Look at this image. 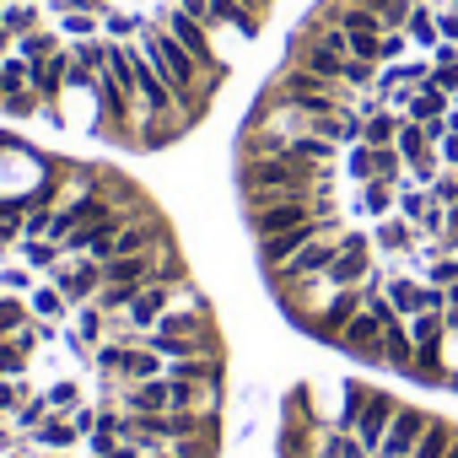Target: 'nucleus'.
I'll list each match as a JSON object with an SVG mask.
<instances>
[{
  "label": "nucleus",
  "instance_id": "nucleus-3",
  "mask_svg": "<svg viewBox=\"0 0 458 458\" xmlns=\"http://www.w3.org/2000/svg\"><path fill=\"white\" fill-rule=\"evenodd\" d=\"M313 216H318V194H281V199L249 210V233H254V243H259V238H276V233L302 226V221H313Z\"/></svg>",
  "mask_w": 458,
  "mask_h": 458
},
{
  "label": "nucleus",
  "instance_id": "nucleus-55",
  "mask_svg": "<svg viewBox=\"0 0 458 458\" xmlns=\"http://www.w3.org/2000/svg\"><path fill=\"white\" fill-rule=\"evenodd\" d=\"M0 6H17V0H0Z\"/></svg>",
  "mask_w": 458,
  "mask_h": 458
},
{
  "label": "nucleus",
  "instance_id": "nucleus-47",
  "mask_svg": "<svg viewBox=\"0 0 458 458\" xmlns=\"http://www.w3.org/2000/svg\"><path fill=\"white\" fill-rule=\"evenodd\" d=\"M437 157H442V167H453V173H458V135H447V140L437 146Z\"/></svg>",
  "mask_w": 458,
  "mask_h": 458
},
{
  "label": "nucleus",
  "instance_id": "nucleus-7",
  "mask_svg": "<svg viewBox=\"0 0 458 458\" xmlns=\"http://www.w3.org/2000/svg\"><path fill=\"white\" fill-rule=\"evenodd\" d=\"M173 238H167V226L151 216V210H135V216H124V226L114 233V259H124V254H157V249H167Z\"/></svg>",
  "mask_w": 458,
  "mask_h": 458
},
{
  "label": "nucleus",
  "instance_id": "nucleus-1",
  "mask_svg": "<svg viewBox=\"0 0 458 458\" xmlns=\"http://www.w3.org/2000/svg\"><path fill=\"white\" fill-rule=\"evenodd\" d=\"M238 189H243V210L254 205H270L281 194H318V189H335V173L318 167V162H302L292 151L281 157H249L238 167Z\"/></svg>",
  "mask_w": 458,
  "mask_h": 458
},
{
  "label": "nucleus",
  "instance_id": "nucleus-5",
  "mask_svg": "<svg viewBox=\"0 0 458 458\" xmlns=\"http://www.w3.org/2000/svg\"><path fill=\"white\" fill-rule=\"evenodd\" d=\"M345 238V233H340ZM340 238H313L308 249H297L281 270H270V286L276 292H292V286H302V281H318L335 259H340Z\"/></svg>",
  "mask_w": 458,
  "mask_h": 458
},
{
  "label": "nucleus",
  "instance_id": "nucleus-18",
  "mask_svg": "<svg viewBox=\"0 0 458 458\" xmlns=\"http://www.w3.org/2000/svg\"><path fill=\"white\" fill-rule=\"evenodd\" d=\"M22 265L55 276V270L65 265V243H55V238H22Z\"/></svg>",
  "mask_w": 458,
  "mask_h": 458
},
{
  "label": "nucleus",
  "instance_id": "nucleus-35",
  "mask_svg": "<svg viewBox=\"0 0 458 458\" xmlns=\"http://www.w3.org/2000/svg\"><path fill=\"white\" fill-rule=\"evenodd\" d=\"M0 114H6V119H33V114H44V98L33 87H22V92H12L6 103H0Z\"/></svg>",
  "mask_w": 458,
  "mask_h": 458
},
{
  "label": "nucleus",
  "instance_id": "nucleus-42",
  "mask_svg": "<svg viewBox=\"0 0 458 458\" xmlns=\"http://www.w3.org/2000/svg\"><path fill=\"white\" fill-rule=\"evenodd\" d=\"M0 292H17V297H33V270H0Z\"/></svg>",
  "mask_w": 458,
  "mask_h": 458
},
{
  "label": "nucleus",
  "instance_id": "nucleus-52",
  "mask_svg": "<svg viewBox=\"0 0 458 458\" xmlns=\"http://www.w3.org/2000/svg\"><path fill=\"white\" fill-rule=\"evenodd\" d=\"M453 226H458V205H447V233H453Z\"/></svg>",
  "mask_w": 458,
  "mask_h": 458
},
{
  "label": "nucleus",
  "instance_id": "nucleus-56",
  "mask_svg": "<svg viewBox=\"0 0 458 458\" xmlns=\"http://www.w3.org/2000/svg\"><path fill=\"white\" fill-rule=\"evenodd\" d=\"M453 108H458V92H453Z\"/></svg>",
  "mask_w": 458,
  "mask_h": 458
},
{
  "label": "nucleus",
  "instance_id": "nucleus-23",
  "mask_svg": "<svg viewBox=\"0 0 458 458\" xmlns=\"http://www.w3.org/2000/svg\"><path fill=\"white\" fill-rule=\"evenodd\" d=\"M383 297L394 302L399 318H415V313H420V281H410V276H388V281H383Z\"/></svg>",
  "mask_w": 458,
  "mask_h": 458
},
{
  "label": "nucleus",
  "instance_id": "nucleus-9",
  "mask_svg": "<svg viewBox=\"0 0 458 458\" xmlns=\"http://www.w3.org/2000/svg\"><path fill=\"white\" fill-rule=\"evenodd\" d=\"M383 340H388V324H383L372 308H361V313L345 324V335H340V351L361 356L367 367H383Z\"/></svg>",
  "mask_w": 458,
  "mask_h": 458
},
{
  "label": "nucleus",
  "instance_id": "nucleus-49",
  "mask_svg": "<svg viewBox=\"0 0 458 458\" xmlns=\"http://www.w3.org/2000/svg\"><path fill=\"white\" fill-rule=\"evenodd\" d=\"M442 249H447V254H458V226H453V233H442Z\"/></svg>",
  "mask_w": 458,
  "mask_h": 458
},
{
  "label": "nucleus",
  "instance_id": "nucleus-14",
  "mask_svg": "<svg viewBox=\"0 0 458 458\" xmlns=\"http://www.w3.org/2000/svg\"><path fill=\"white\" fill-rule=\"evenodd\" d=\"M415 238H420V233H415V226H410L399 210H394V216H383V221L372 226V243H377V249H388V254H404V249H415Z\"/></svg>",
  "mask_w": 458,
  "mask_h": 458
},
{
  "label": "nucleus",
  "instance_id": "nucleus-39",
  "mask_svg": "<svg viewBox=\"0 0 458 458\" xmlns=\"http://www.w3.org/2000/svg\"><path fill=\"white\" fill-rule=\"evenodd\" d=\"M28 399V383L22 377H0V415H17Z\"/></svg>",
  "mask_w": 458,
  "mask_h": 458
},
{
  "label": "nucleus",
  "instance_id": "nucleus-50",
  "mask_svg": "<svg viewBox=\"0 0 458 458\" xmlns=\"http://www.w3.org/2000/svg\"><path fill=\"white\" fill-rule=\"evenodd\" d=\"M243 6H249V12H259V17H265V12H270V0H243Z\"/></svg>",
  "mask_w": 458,
  "mask_h": 458
},
{
  "label": "nucleus",
  "instance_id": "nucleus-22",
  "mask_svg": "<svg viewBox=\"0 0 458 458\" xmlns=\"http://www.w3.org/2000/svg\"><path fill=\"white\" fill-rule=\"evenodd\" d=\"M71 60H76V76L98 81V76L108 71V38H81V44L71 49Z\"/></svg>",
  "mask_w": 458,
  "mask_h": 458
},
{
  "label": "nucleus",
  "instance_id": "nucleus-46",
  "mask_svg": "<svg viewBox=\"0 0 458 458\" xmlns=\"http://www.w3.org/2000/svg\"><path fill=\"white\" fill-rule=\"evenodd\" d=\"M55 12H98V17H108V0H55Z\"/></svg>",
  "mask_w": 458,
  "mask_h": 458
},
{
  "label": "nucleus",
  "instance_id": "nucleus-13",
  "mask_svg": "<svg viewBox=\"0 0 458 458\" xmlns=\"http://www.w3.org/2000/svg\"><path fill=\"white\" fill-rule=\"evenodd\" d=\"M124 383H151V377H167V356H157L151 345H130L124 351Z\"/></svg>",
  "mask_w": 458,
  "mask_h": 458
},
{
  "label": "nucleus",
  "instance_id": "nucleus-43",
  "mask_svg": "<svg viewBox=\"0 0 458 458\" xmlns=\"http://www.w3.org/2000/svg\"><path fill=\"white\" fill-rule=\"evenodd\" d=\"M98 420H103V410H92V404H76V410H71V426L81 431V442L98 431Z\"/></svg>",
  "mask_w": 458,
  "mask_h": 458
},
{
  "label": "nucleus",
  "instance_id": "nucleus-58",
  "mask_svg": "<svg viewBox=\"0 0 458 458\" xmlns=\"http://www.w3.org/2000/svg\"><path fill=\"white\" fill-rule=\"evenodd\" d=\"M453 6H458V0H453Z\"/></svg>",
  "mask_w": 458,
  "mask_h": 458
},
{
  "label": "nucleus",
  "instance_id": "nucleus-30",
  "mask_svg": "<svg viewBox=\"0 0 458 458\" xmlns=\"http://www.w3.org/2000/svg\"><path fill=\"white\" fill-rule=\"evenodd\" d=\"M98 28H103V17L98 12H60V38H98Z\"/></svg>",
  "mask_w": 458,
  "mask_h": 458
},
{
  "label": "nucleus",
  "instance_id": "nucleus-44",
  "mask_svg": "<svg viewBox=\"0 0 458 458\" xmlns=\"http://www.w3.org/2000/svg\"><path fill=\"white\" fill-rule=\"evenodd\" d=\"M140 453H146V447H140L135 437H119V442H108V447H103V453H92V458H140Z\"/></svg>",
  "mask_w": 458,
  "mask_h": 458
},
{
  "label": "nucleus",
  "instance_id": "nucleus-36",
  "mask_svg": "<svg viewBox=\"0 0 458 458\" xmlns=\"http://www.w3.org/2000/svg\"><path fill=\"white\" fill-rule=\"evenodd\" d=\"M426 210H431V194H426V189H410V183H404V189H399V216H404L410 226H420V216H426Z\"/></svg>",
  "mask_w": 458,
  "mask_h": 458
},
{
  "label": "nucleus",
  "instance_id": "nucleus-27",
  "mask_svg": "<svg viewBox=\"0 0 458 458\" xmlns=\"http://www.w3.org/2000/svg\"><path fill=\"white\" fill-rule=\"evenodd\" d=\"M453 437H458V431H453L447 420H437V415H431V426H426V437L415 442V453H410V458H447Z\"/></svg>",
  "mask_w": 458,
  "mask_h": 458
},
{
  "label": "nucleus",
  "instance_id": "nucleus-32",
  "mask_svg": "<svg viewBox=\"0 0 458 458\" xmlns=\"http://www.w3.org/2000/svg\"><path fill=\"white\" fill-rule=\"evenodd\" d=\"M394 146H399V157H404V162H415L420 151H437V146L426 140V124H420V119H404V130H399V140H394Z\"/></svg>",
  "mask_w": 458,
  "mask_h": 458
},
{
  "label": "nucleus",
  "instance_id": "nucleus-11",
  "mask_svg": "<svg viewBox=\"0 0 458 458\" xmlns=\"http://www.w3.org/2000/svg\"><path fill=\"white\" fill-rule=\"evenodd\" d=\"M130 415H167L173 410V388L167 377H151V383H124V399H119Z\"/></svg>",
  "mask_w": 458,
  "mask_h": 458
},
{
  "label": "nucleus",
  "instance_id": "nucleus-24",
  "mask_svg": "<svg viewBox=\"0 0 458 458\" xmlns=\"http://www.w3.org/2000/svg\"><path fill=\"white\" fill-rule=\"evenodd\" d=\"M351 6L383 17V33H404V22H410V12H415V0H351Z\"/></svg>",
  "mask_w": 458,
  "mask_h": 458
},
{
  "label": "nucleus",
  "instance_id": "nucleus-54",
  "mask_svg": "<svg viewBox=\"0 0 458 458\" xmlns=\"http://www.w3.org/2000/svg\"><path fill=\"white\" fill-rule=\"evenodd\" d=\"M6 458H22V453H17V447H12V453H6Z\"/></svg>",
  "mask_w": 458,
  "mask_h": 458
},
{
  "label": "nucleus",
  "instance_id": "nucleus-40",
  "mask_svg": "<svg viewBox=\"0 0 458 458\" xmlns=\"http://www.w3.org/2000/svg\"><path fill=\"white\" fill-rule=\"evenodd\" d=\"M351 38V55L356 60H372L377 65V49H383V33H345Z\"/></svg>",
  "mask_w": 458,
  "mask_h": 458
},
{
  "label": "nucleus",
  "instance_id": "nucleus-53",
  "mask_svg": "<svg viewBox=\"0 0 458 458\" xmlns=\"http://www.w3.org/2000/svg\"><path fill=\"white\" fill-rule=\"evenodd\" d=\"M447 458H458V437H453V447H447Z\"/></svg>",
  "mask_w": 458,
  "mask_h": 458
},
{
  "label": "nucleus",
  "instance_id": "nucleus-17",
  "mask_svg": "<svg viewBox=\"0 0 458 458\" xmlns=\"http://www.w3.org/2000/svg\"><path fill=\"white\" fill-rule=\"evenodd\" d=\"M28 442H38L44 453H71V442H81V431L71 426V415H49V420H44Z\"/></svg>",
  "mask_w": 458,
  "mask_h": 458
},
{
  "label": "nucleus",
  "instance_id": "nucleus-41",
  "mask_svg": "<svg viewBox=\"0 0 458 458\" xmlns=\"http://www.w3.org/2000/svg\"><path fill=\"white\" fill-rule=\"evenodd\" d=\"M410 49V33H383V49H377V65H399Z\"/></svg>",
  "mask_w": 458,
  "mask_h": 458
},
{
  "label": "nucleus",
  "instance_id": "nucleus-6",
  "mask_svg": "<svg viewBox=\"0 0 458 458\" xmlns=\"http://www.w3.org/2000/svg\"><path fill=\"white\" fill-rule=\"evenodd\" d=\"M345 173L356 183L383 178V183L404 189V157H399V146H367V140H356V146H345Z\"/></svg>",
  "mask_w": 458,
  "mask_h": 458
},
{
  "label": "nucleus",
  "instance_id": "nucleus-8",
  "mask_svg": "<svg viewBox=\"0 0 458 458\" xmlns=\"http://www.w3.org/2000/svg\"><path fill=\"white\" fill-rule=\"evenodd\" d=\"M372 281V254H367V238L361 233H345L340 238V259L324 270V286L340 292V286H367Z\"/></svg>",
  "mask_w": 458,
  "mask_h": 458
},
{
  "label": "nucleus",
  "instance_id": "nucleus-28",
  "mask_svg": "<svg viewBox=\"0 0 458 458\" xmlns=\"http://www.w3.org/2000/svg\"><path fill=\"white\" fill-rule=\"evenodd\" d=\"M404 33H410V44H420V49H437V44H442V38H437V12L420 6V0H415V12H410Z\"/></svg>",
  "mask_w": 458,
  "mask_h": 458
},
{
  "label": "nucleus",
  "instance_id": "nucleus-2",
  "mask_svg": "<svg viewBox=\"0 0 458 458\" xmlns=\"http://www.w3.org/2000/svg\"><path fill=\"white\" fill-rule=\"evenodd\" d=\"M270 92L286 98V103H297L302 114H329V108H340V103H356V92H351L345 81H324V76H313V71H302V65H292Z\"/></svg>",
  "mask_w": 458,
  "mask_h": 458
},
{
  "label": "nucleus",
  "instance_id": "nucleus-51",
  "mask_svg": "<svg viewBox=\"0 0 458 458\" xmlns=\"http://www.w3.org/2000/svg\"><path fill=\"white\" fill-rule=\"evenodd\" d=\"M447 135H458V108H447Z\"/></svg>",
  "mask_w": 458,
  "mask_h": 458
},
{
  "label": "nucleus",
  "instance_id": "nucleus-25",
  "mask_svg": "<svg viewBox=\"0 0 458 458\" xmlns=\"http://www.w3.org/2000/svg\"><path fill=\"white\" fill-rule=\"evenodd\" d=\"M28 324H33V302L17 297V292H0V340H12V335L28 329Z\"/></svg>",
  "mask_w": 458,
  "mask_h": 458
},
{
  "label": "nucleus",
  "instance_id": "nucleus-37",
  "mask_svg": "<svg viewBox=\"0 0 458 458\" xmlns=\"http://www.w3.org/2000/svg\"><path fill=\"white\" fill-rule=\"evenodd\" d=\"M44 399H49V410H55V415H71V410L81 404V388L65 377V383H49V388H44Z\"/></svg>",
  "mask_w": 458,
  "mask_h": 458
},
{
  "label": "nucleus",
  "instance_id": "nucleus-12",
  "mask_svg": "<svg viewBox=\"0 0 458 458\" xmlns=\"http://www.w3.org/2000/svg\"><path fill=\"white\" fill-rule=\"evenodd\" d=\"M173 308V286H162V281H151V286H140L135 292V302L124 308V318L135 324V329H157V318Z\"/></svg>",
  "mask_w": 458,
  "mask_h": 458
},
{
  "label": "nucleus",
  "instance_id": "nucleus-38",
  "mask_svg": "<svg viewBox=\"0 0 458 458\" xmlns=\"http://www.w3.org/2000/svg\"><path fill=\"white\" fill-rule=\"evenodd\" d=\"M426 194H431V205H442V210H447V205H458V173H453V167H442V173L426 183Z\"/></svg>",
  "mask_w": 458,
  "mask_h": 458
},
{
  "label": "nucleus",
  "instance_id": "nucleus-21",
  "mask_svg": "<svg viewBox=\"0 0 458 458\" xmlns=\"http://www.w3.org/2000/svg\"><path fill=\"white\" fill-rule=\"evenodd\" d=\"M12 55H22L28 65H44L49 55H60V28H38V33H22Z\"/></svg>",
  "mask_w": 458,
  "mask_h": 458
},
{
  "label": "nucleus",
  "instance_id": "nucleus-45",
  "mask_svg": "<svg viewBox=\"0 0 458 458\" xmlns=\"http://www.w3.org/2000/svg\"><path fill=\"white\" fill-rule=\"evenodd\" d=\"M437 38H442V44H458V6L437 12Z\"/></svg>",
  "mask_w": 458,
  "mask_h": 458
},
{
  "label": "nucleus",
  "instance_id": "nucleus-31",
  "mask_svg": "<svg viewBox=\"0 0 458 458\" xmlns=\"http://www.w3.org/2000/svg\"><path fill=\"white\" fill-rule=\"evenodd\" d=\"M49 415H55V410H49V399H44V394H28V399H22V410H17L12 420H17V431H22V437H33Z\"/></svg>",
  "mask_w": 458,
  "mask_h": 458
},
{
  "label": "nucleus",
  "instance_id": "nucleus-33",
  "mask_svg": "<svg viewBox=\"0 0 458 458\" xmlns=\"http://www.w3.org/2000/svg\"><path fill=\"white\" fill-rule=\"evenodd\" d=\"M103 28H108V38H114V44H135L146 22H140L135 12H108V17H103Z\"/></svg>",
  "mask_w": 458,
  "mask_h": 458
},
{
  "label": "nucleus",
  "instance_id": "nucleus-10",
  "mask_svg": "<svg viewBox=\"0 0 458 458\" xmlns=\"http://www.w3.org/2000/svg\"><path fill=\"white\" fill-rule=\"evenodd\" d=\"M426 426H431V415H426V410L399 404V410H394V420H388V437H383V447H377L372 458H410V453H415V442L426 437Z\"/></svg>",
  "mask_w": 458,
  "mask_h": 458
},
{
  "label": "nucleus",
  "instance_id": "nucleus-34",
  "mask_svg": "<svg viewBox=\"0 0 458 458\" xmlns=\"http://www.w3.org/2000/svg\"><path fill=\"white\" fill-rule=\"evenodd\" d=\"M340 81H345L351 92H372V87H377V65L351 55V60H345V71H340Z\"/></svg>",
  "mask_w": 458,
  "mask_h": 458
},
{
  "label": "nucleus",
  "instance_id": "nucleus-29",
  "mask_svg": "<svg viewBox=\"0 0 458 458\" xmlns=\"http://www.w3.org/2000/svg\"><path fill=\"white\" fill-rule=\"evenodd\" d=\"M410 324V340H415V351H437L442 345V313H415V318H404Z\"/></svg>",
  "mask_w": 458,
  "mask_h": 458
},
{
  "label": "nucleus",
  "instance_id": "nucleus-48",
  "mask_svg": "<svg viewBox=\"0 0 458 458\" xmlns=\"http://www.w3.org/2000/svg\"><path fill=\"white\" fill-rule=\"evenodd\" d=\"M173 6H178V12H189V17H199V22L210 17V12H205V0H173Z\"/></svg>",
  "mask_w": 458,
  "mask_h": 458
},
{
  "label": "nucleus",
  "instance_id": "nucleus-57",
  "mask_svg": "<svg viewBox=\"0 0 458 458\" xmlns=\"http://www.w3.org/2000/svg\"><path fill=\"white\" fill-rule=\"evenodd\" d=\"M49 458H60V453H49Z\"/></svg>",
  "mask_w": 458,
  "mask_h": 458
},
{
  "label": "nucleus",
  "instance_id": "nucleus-26",
  "mask_svg": "<svg viewBox=\"0 0 458 458\" xmlns=\"http://www.w3.org/2000/svg\"><path fill=\"white\" fill-rule=\"evenodd\" d=\"M33 318H49V324H65V313H71V302H65V292L49 281V286H33Z\"/></svg>",
  "mask_w": 458,
  "mask_h": 458
},
{
  "label": "nucleus",
  "instance_id": "nucleus-19",
  "mask_svg": "<svg viewBox=\"0 0 458 458\" xmlns=\"http://www.w3.org/2000/svg\"><path fill=\"white\" fill-rule=\"evenodd\" d=\"M167 453H173V458H216V453H221V431H216V426H205V431L173 437V442H167Z\"/></svg>",
  "mask_w": 458,
  "mask_h": 458
},
{
  "label": "nucleus",
  "instance_id": "nucleus-15",
  "mask_svg": "<svg viewBox=\"0 0 458 458\" xmlns=\"http://www.w3.org/2000/svg\"><path fill=\"white\" fill-rule=\"evenodd\" d=\"M399 130H404V114H399V108H377V114L361 119V140H367V146H394Z\"/></svg>",
  "mask_w": 458,
  "mask_h": 458
},
{
  "label": "nucleus",
  "instance_id": "nucleus-4",
  "mask_svg": "<svg viewBox=\"0 0 458 458\" xmlns=\"http://www.w3.org/2000/svg\"><path fill=\"white\" fill-rule=\"evenodd\" d=\"M394 410H399V399H394V394H361V388H356L345 431H351V437H356L367 453H377V447H383V437H388V420H394Z\"/></svg>",
  "mask_w": 458,
  "mask_h": 458
},
{
  "label": "nucleus",
  "instance_id": "nucleus-20",
  "mask_svg": "<svg viewBox=\"0 0 458 458\" xmlns=\"http://www.w3.org/2000/svg\"><path fill=\"white\" fill-rule=\"evenodd\" d=\"M0 28H6L12 38H22V33H38V28H44L38 0H17V6H0Z\"/></svg>",
  "mask_w": 458,
  "mask_h": 458
},
{
  "label": "nucleus",
  "instance_id": "nucleus-59",
  "mask_svg": "<svg viewBox=\"0 0 458 458\" xmlns=\"http://www.w3.org/2000/svg\"><path fill=\"white\" fill-rule=\"evenodd\" d=\"M0 60H6V55H0Z\"/></svg>",
  "mask_w": 458,
  "mask_h": 458
},
{
  "label": "nucleus",
  "instance_id": "nucleus-16",
  "mask_svg": "<svg viewBox=\"0 0 458 458\" xmlns=\"http://www.w3.org/2000/svg\"><path fill=\"white\" fill-rule=\"evenodd\" d=\"M356 205H361L372 221H383V216H394V210H399V183H383V178H372V183H361Z\"/></svg>",
  "mask_w": 458,
  "mask_h": 458
}]
</instances>
